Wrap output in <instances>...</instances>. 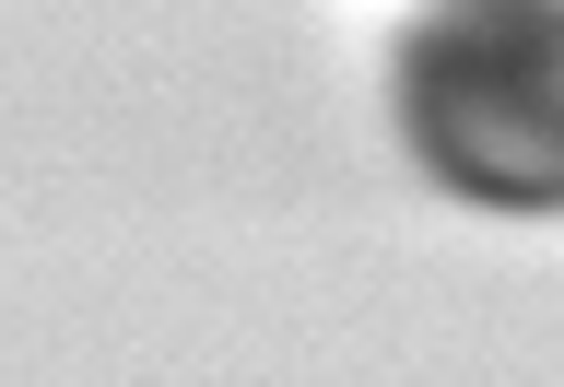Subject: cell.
Returning <instances> with one entry per match:
<instances>
[{
    "label": "cell",
    "mask_w": 564,
    "mask_h": 387,
    "mask_svg": "<svg viewBox=\"0 0 564 387\" xmlns=\"http://www.w3.org/2000/svg\"><path fill=\"white\" fill-rule=\"evenodd\" d=\"M400 141L470 211H564V0H435L400 35Z\"/></svg>",
    "instance_id": "cell-1"
}]
</instances>
